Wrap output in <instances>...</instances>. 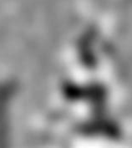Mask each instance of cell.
Here are the masks:
<instances>
[{"label":"cell","mask_w":132,"mask_h":148,"mask_svg":"<svg viewBox=\"0 0 132 148\" xmlns=\"http://www.w3.org/2000/svg\"><path fill=\"white\" fill-rule=\"evenodd\" d=\"M14 93V87L5 84L0 86V147L8 146V107Z\"/></svg>","instance_id":"1"}]
</instances>
